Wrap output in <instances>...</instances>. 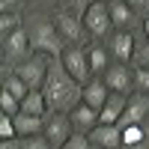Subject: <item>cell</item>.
Instances as JSON below:
<instances>
[{
  "instance_id": "6da1fadb",
  "label": "cell",
  "mask_w": 149,
  "mask_h": 149,
  "mask_svg": "<svg viewBox=\"0 0 149 149\" xmlns=\"http://www.w3.org/2000/svg\"><path fill=\"white\" fill-rule=\"evenodd\" d=\"M42 93H45V102H48L51 113H72L84 102V84L74 81L66 72L60 57L51 60V69H48V78L42 84Z\"/></svg>"
},
{
  "instance_id": "7a4b0ae2",
  "label": "cell",
  "mask_w": 149,
  "mask_h": 149,
  "mask_svg": "<svg viewBox=\"0 0 149 149\" xmlns=\"http://www.w3.org/2000/svg\"><path fill=\"white\" fill-rule=\"evenodd\" d=\"M30 42H33V51L48 54V57H63V51H66V42H63V36L57 33L54 21H42V18L33 21Z\"/></svg>"
},
{
  "instance_id": "3957f363",
  "label": "cell",
  "mask_w": 149,
  "mask_h": 149,
  "mask_svg": "<svg viewBox=\"0 0 149 149\" xmlns=\"http://www.w3.org/2000/svg\"><path fill=\"white\" fill-rule=\"evenodd\" d=\"M54 27H57V33L60 36H63V42H66V48L69 45H81L84 39H86V36H90V33H86V24H84V18L81 15H74V12H69V9H63V6H60L57 12H54Z\"/></svg>"
},
{
  "instance_id": "277c9868",
  "label": "cell",
  "mask_w": 149,
  "mask_h": 149,
  "mask_svg": "<svg viewBox=\"0 0 149 149\" xmlns=\"http://www.w3.org/2000/svg\"><path fill=\"white\" fill-rule=\"evenodd\" d=\"M51 60H54V57H48V54H39V51H36L33 57L24 60V63H18L15 72H18V78L27 81L30 90H42V84H45V78H48V69H51Z\"/></svg>"
},
{
  "instance_id": "5b68a950",
  "label": "cell",
  "mask_w": 149,
  "mask_h": 149,
  "mask_svg": "<svg viewBox=\"0 0 149 149\" xmlns=\"http://www.w3.org/2000/svg\"><path fill=\"white\" fill-rule=\"evenodd\" d=\"M3 54H6V63H12V66H18L27 57H33L36 51H33V42H30V30L18 27V30L6 33L3 36Z\"/></svg>"
},
{
  "instance_id": "8992f818",
  "label": "cell",
  "mask_w": 149,
  "mask_h": 149,
  "mask_svg": "<svg viewBox=\"0 0 149 149\" xmlns=\"http://www.w3.org/2000/svg\"><path fill=\"white\" fill-rule=\"evenodd\" d=\"M63 66L66 72L72 74L74 81H81V84H90L93 81V69H90V57H86V48L84 45H69L66 51H63Z\"/></svg>"
},
{
  "instance_id": "52a82bcc",
  "label": "cell",
  "mask_w": 149,
  "mask_h": 149,
  "mask_svg": "<svg viewBox=\"0 0 149 149\" xmlns=\"http://www.w3.org/2000/svg\"><path fill=\"white\" fill-rule=\"evenodd\" d=\"M84 24H86V33L93 39H102V36L110 33L113 21H110V9H107V0H93L90 9L84 12Z\"/></svg>"
},
{
  "instance_id": "ba28073f",
  "label": "cell",
  "mask_w": 149,
  "mask_h": 149,
  "mask_svg": "<svg viewBox=\"0 0 149 149\" xmlns=\"http://www.w3.org/2000/svg\"><path fill=\"white\" fill-rule=\"evenodd\" d=\"M102 78H104L110 93H122V95L134 93V66H128V63H116V60H113Z\"/></svg>"
},
{
  "instance_id": "9c48e42d",
  "label": "cell",
  "mask_w": 149,
  "mask_h": 149,
  "mask_svg": "<svg viewBox=\"0 0 149 149\" xmlns=\"http://www.w3.org/2000/svg\"><path fill=\"white\" fill-rule=\"evenodd\" d=\"M72 134H74V122H72L69 113H48V119H45V137L54 143V149H63Z\"/></svg>"
},
{
  "instance_id": "30bf717a",
  "label": "cell",
  "mask_w": 149,
  "mask_h": 149,
  "mask_svg": "<svg viewBox=\"0 0 149 149\" xmlns=\"http://www.w3.org/2000/svg\"><path fill=\"white\" fill-rule=\"evenodd\" d=\"M149 116V93H131L128 95V104H125V113L116 122L119 128L125 125H143V119Z\"/></svg>"
},
{
  "instance_id": "8fae6325",
  "label": "cell",
  "mask_w": 149,
  "mask_h": 149,
  "mask_svg": "<svg viewBox=\"0 0 149 149\" xmlns=\"http://www.w3.org/2000/svg\"><path fill=\"white\" fill-rule=\"evenodd\" d=\"M107 9H110V21H113L116 30H128L131 33L137 24H143V18L125 3V0H107Z\"/></svg>"
},
{
  "instance_id": "7c38bea8",
  "label": "cell",
  "mask_w": 149,
  "mask_h": 149,
  "mask_svg": "<svg viewBox=\"0 0 149 149\" xmlns=\"http://www.w3.org/2000/svg\"><path fill=\"white\" fill-rule=\"evenodd\" d=\"M110 57L116 60V63H131L134 60V51H137V45H134V36L128 30H116L110 36Z\"/></svg>"
},
{
  "instance_id": "4fadbf2b",
  "label": "cell",
  "mask_w": 149,
  "mask_h": 149,
  "mask_svg": "<svg viewBox=\"0 0 149 149\" xmlns=\"http://www.w3.org/2000/svg\"><path fill=\"white\" fill-rule=\"evenodd\" d=\"M90 140L98 149H122V128L119 125H104V122H98V125L90 131Z\"/></svg>"
},
{
  "instance_id": "5bb4252c",
  "label": "cell",
  "mask_w": 149,
  "mask_h": 149,
  "mask_svg": "<svg viewBox=\"0 0 149 149\" xmlns=\"http://www.w3.org/2000/svg\"><path fill=\"white\" fill-rule=\"evenodd\" d=\"M72 122H74V131H81V134H90L95 125H98V122H102V113H98V110L95 107H90V104H78V107H74L72 110Z\"/></svg>"
},
{
  "instance_id": "9a60e30c",
  "label": "cell",
  "mask_w": 149,
  "mask_h": 149,
  "mask_svg": "<svg viewBox=\"0 0 149 149\" xmlns=\"http://www.w3.org/2000/svg\"><path fill=\"white\" fill-rule=\"evenodd\" d=\"M107 98H110V90H107L104 78H93L90 84H84V104H90V107H95V110H102Z\"/></svg>"
},
{
  "instance_id": "2e32d148",
  "label": "cell",
  "mask_w": 149,
  "mask_h": 149,
  "mask_svg": "<svg viewBox=\"0 0 149 149\" xmlns=\"http://www.w3.org/2000/svg\"><path fill=\"white\" fill-rule=\"evenodd\" d=\"M125 104H128V95L110 93V98L104 102V107L98 110V113H102V122H104V125H116V122L122 119V113H125Z\"/></svg>"
},
{
  "instance_id": "e0dca14e",
  "label": "cell",
  "mask_w": 149,
  "mask_h": 149,
  "mask_svg": "<svg viewBox=\"0 0 149 149\" xmlns=\"http://www.w3.org/2000/svg\"><path fill=\"white\" fill-rule=\"evenodd\" d=\"M45 119L48 116H36V113H21L15 116V128H18V137H30V134H42L45 131Z\"/></svg>"
},
{
  "instance_id": "ac0fdd59",
  "label": "cell",
  "mask_w": 149,
  "mask_h": 149,
  "mask_svg": "<svg viewBox=\"0 0 149 149\" xmlns=\"http://www.w3.org/2000/svg\"><path fill=\"white\" fill-rule=\"evenodd\" d=\"M86 57H90V69H93V74H104L107 72V66H110V51L104 45H86Z\"/></svg>"
},
{
  "instance_id": "d6986e66",
  "label": "cell",
  "mask_w": 149,
  "mask_h": 149,
  "mask_svg": "<svg viewBox=\"0 0 149 149\" xmlns=\"http://www.w3.org/2000/svg\"><path fill=\"white\" fill-rule=\"evenodd\" d=\"M21 110L24 113H36V116H48L51 110H48V102H45V93L42 90H30L27 98L21 102Z\"/></svg>"
},
{
  "instance_id": "ffe728a7",
  "label": "cell",
  "mask_w": 149,
  "mask_h": 149,
  "mask_svg": "<svg viewBox=\"0 0 149 149\" xmlns=\"http://www.w3.org/2000/svg\"><path fill=\"white\" fill-rule=\"evenodd\" d=\"M3 90H9L12 95H18L21 102H24L27 93H30V86H27L24 78H18V72H6V74H3Z\"/></svg>"
},
{
  "instance_id": "44dd1931",
  "label": "cell",
  "mask_w": 149,
  "mask_h": 149,
  "mask_svg": "<svg viewBox=\"0 0 149 149\" xmlns=\"http://www.w3.org/2000/svg\"><path fill=\"white\" fill-rule=\"evenodd\" d=\"M0 107H3L6 116H18V113H21V98L12 95L9 90H3V93H0Z\"/></svg>"
},
{
  "instance_id": "7402d4cb",
  "label": "cell",
  "mask_w": 149,
  "mask_h": 149,
  "mask_svg": "<svg viewBox=\"0 0 149 149\" xmlns=\"http://www.w3.org/2000/svg\"><path fill=\"white\" fill-rule=\"evenodd\" d=\"M143 140H146L143 125H125V128H122V149L134 146V143H143Z\"/></svg>"
},
{
  "instance_id": "603a6c76",
  "label": "cell",
  "mask_w": 149,
  "mask_h": 149,
  "mask_svg": "<svg viewBox=\"0 0 149 149\" xmlns=\"http://www.w3.org/2000/svg\"><path fill=\"white\" fill-rule=\"evenodd\" d=\"M21 146L24 149H54V143L45 137V131L42 134H30V137H21Z\"/></svg>"
},
{
  "instance_id": "cb8c5ba5",
  "label": "cell",
  "mask_w": 149,
  "mask_h": 149,
  "mask_svg": "<svg viewBox=\"0 0 149 149\" xmlns=\"http://www.w3.org/2000/svg\"><path fill=\"white\" fill-rule=\"evenodd\" d=\"M18 137V128H15V116H0V140H12Z\"/></svg>"
},
{
  "instance_id": "d4e9b609",
  "label": "cell",
  "mask_w": 149,
  "mask_h": 149,
  "mask_svg": "<svg viewBox=\"0 0 149 149\" xmlns=\"http://www.w3.org/2000/svg\"><path fill=\"white\" fill-rule=\"evenodd\" d=\"M21 27V15L18 12H3V18H0V33H12V30H18Z\"/></svg>"
},
{
  "instance_id": "484cf974",
  "label": "cell",
  "mask_w": 149,
  "mask_h": 149,
  "mask_svg": "<svg viewBox=\"0 0 149 149\" xmlns=\"http://www.w3.org/2000/svg\"><path fill=\"white\" fill-rule=\"evenodd\" d=\"M63 149H95V146H93V140H90V134H81V131H74L72 137H69V143H66Z\"/></svg>"
},
{
  "instance_id": "4316f807",
  "label": "cell",
  "mask_w": 149,
  "mask_h": 149,
  "mask_svg": "<svg viewBox=\"0 0 149 149\" xmlns=\"http://www.w3.org/2000/svg\"><path fill=\"white\" fill-rule=\"evenodd\" d=\"M134 90L137 93H149V69L134 66Z\"/></svg>"
},
{
  "instance_id": "83f0119b",
  "label": "cell",
  "mask_w": 149,
  "mask_h": 149,
  "mask_svg": "<svg viewBox=\"0 0 149 149\" xmlns=\"http://www.w3.org/2000/svg\"><path fill=\"white\" fill-rule=\"evenodd\" d=\"M131 66H143V69H149V39H146V45H137Z\"/></svg>"
},
{
  "instance_id": "f1b7e54d",
  "label": "cell",
  "mask_w": 149,
  "mask_h": 149,
  "mask_svg": "<svg viewBox=\"0 0 149 149\" xmlns=\"http://www.w3.org/2000/svg\"><path fill=\"white\" fill-rule=\"evenodd\" d=\"M63 9H69V12H74V15L84 18V12L90 9V0H63Z\"/></svg>"
},
{
  "instance_id": "f546056e",
  "label": "cell",
  "mask_w": 149,
  "mask_h": 149,
  "mask_svg": "<svg viewBox=\"0 0 149 149\" xmlns=\"http://www.w3.org/2000/svg\"><path fill=\"white\" fill-rule=\"evenodd\" d=\"M125 3H128L134 12H137V15H140L143 21L149 18V0H125Z\"/></svg>"
},
{
  "instance_id": "4dcf8cb0",
  "label": "cell",
  "mask_w": 149,
  "mask_h": 149,
  "mask_svg": "<svg viewBox=\"0 0 149 149\" xmlns=\"http://www.w3.org/2000/svg\"><path fill=\"white\" fill-rule=\"evenodd\" d=\"M0 149H24L21 137H12V140H0Z\"/></svg>"
},
{
  "instance_id": "1f68e13d",
  "label": "cell",
  "mask_w": 149,
  "mask_h": 149,
  "mask_svg": "<svg viewBox=\"0 0 149 149\" xmlns=\"http://www.w3.org/2000/svg\"><path fill=\"white\" fill-rule=\"evenodd\" d=\"M125 149H149V137H146L143 143H134V146H125Z\"/></svg>"
},
{
  "instance_id": "d6a6232c",
  "label": "cell",
  "mask_w": 149,
  "mask_h": 149,
  "mask_svg": "<svg viewBox=\"0 0 149 149\" xmlns=\"http://www.w3.org/2000/svg\"><path fill=\"white\" fill-rule=\"evenodd\" d=\"M143 36H146V39H149V18L143 21Z\"/></svg>"
},
{
  "instance_id": "836d02e7",
  "label": "cell",
  "mask_w": 149,
  "mask_h": 149,
  "mask_svg": "<svg viewBox=\"0 0 149 149\" xmlns=\"http://www.w3.org/2000/svg\"><path fill=\"white\" fill-rule=\"evenodd\" d=\"M95 149H98V146H95Z\"/></svg>"
}]
</instances>
